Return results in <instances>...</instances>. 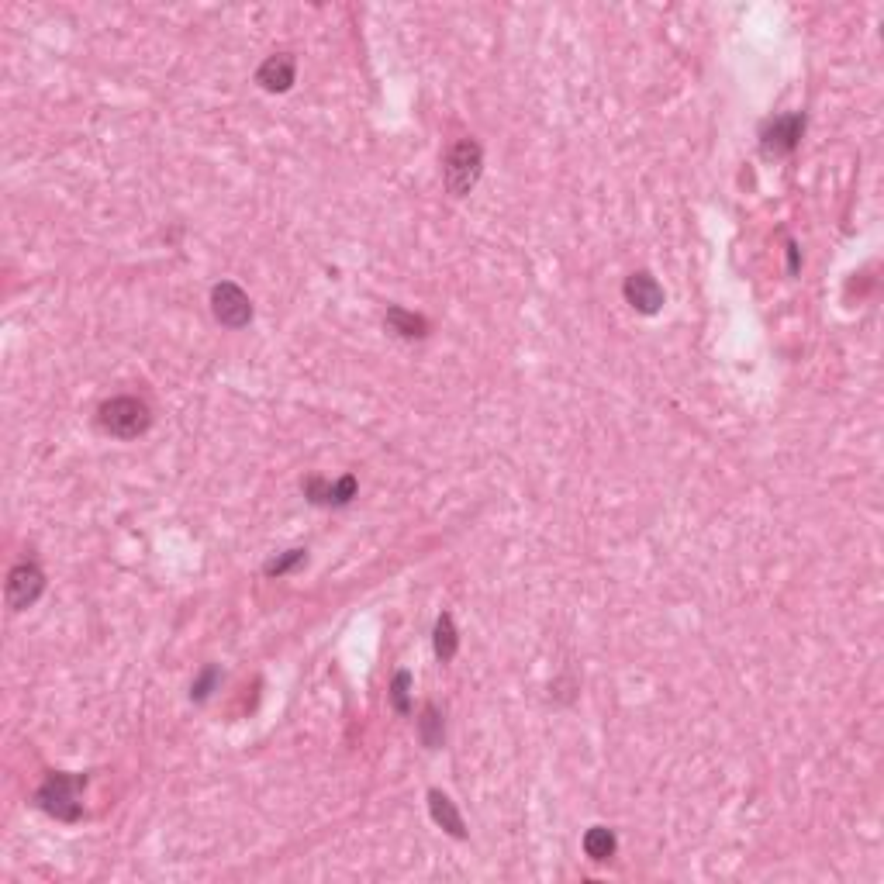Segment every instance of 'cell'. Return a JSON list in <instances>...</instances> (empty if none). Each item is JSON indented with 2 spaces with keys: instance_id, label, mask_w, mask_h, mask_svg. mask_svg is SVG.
I'll return each mask as SVG.
<instances>
[{
  "instance_id": "obj_2",
  "label": "cell",
  "mask_w": 884,
  "mask_h": 884,
  "mask_svg": "<svg viewBox=\"0 0 884 884\" xmlns=\"http://www.w3.org/2000/svg\"><path fill=\"white\" fill-rule=\"evenodd\" d=\"M97 422H101V429L114 439H139L146 436L152 425V408L142 398L121 394V398L104 401L101 411H97Z\"/></svg>"
},
{
  "instance_id": "obj_3",
  "label": "cell",
  "mask_w": 884,
  "mask_h": 884,
  "mask_svg": "<svg viewBox=\"0 0 884 884\" xmlns=\"http://www.w3.org/2000/svg\"><path fill=\"white\" fill-rule=\"evenodd\" d=\"M480 173H484V149L474 139H460L453 149L446 152V190L453 197H467L470 190L480 184Z\"/></svg>"
},
{
  "instance_id": "obj_8",
  "label": "cell",
  "mask_w": 884,
  "mask_h": 884,
  "mask_svg": "<svg viewBox=\"0 0 884 884\" xmlns=\"http://www.w3.org/2000/svg\"><path fill=\"white\" fill-rule=\"evenodd\" d=\"M622 294H626V301L639 311V315H657V311L663 308L660 280L653 277V273H646V270L629 273L626 284H622Z\"/></svg>"
},
{
  "instance_id": "obj_4",
  "label": "cell",
  "mask_w": 884,
  "mask_h": 884,
  "mask_svg": "<svg viewBox=\"0 0 884 884\" xmlns=\"http://www.w3.org/2000/svg\"><path fill=\"white\" fill-rule=\"evenodd\" d=\"M211 315L225 329H246L253 322V301L239 284L221 280V284L211 287Z\"/></svg>"
},
{
  "instance_id": "obj_15",
  "label": "cell",
  "mask_w": 884,
  "mask_h": 884,
  "mask_svg": "<svg viewBox=\"0 0 884 884\" xmlns=\"http://www.w3.org/2000/svg\"><path fill=\"white\" fill-rule=\"evenodd\" d=\"M391 705L398 715H411V674L408 670H398L391 681Z\"/></svg>"
},
{
  "instance_id": "obj_10",
  "label": "cell",
  "mask_w": 884,
  "mask_h": 884,
  "mask_svg": "<svg viewBox=\"0 0 884 884\" xmlns=\"http://www.w3.org/2000/svg\"><path fill=\"white\" fill-rule=\"evenodd\" d=\"M384 325H387V332H394L398 335V339H408V342H415V339H425V335H429V318H422V315H415V311H408V308H401V304H394V308H387V315H384Z\"/></svg>"
},
{
  "instance_id": "obj_16",
  "label": "cell",
  "mask_w": 884,
  "mask_h": 884,
  "mask_svg": "<svg viewBox=\"0 0 884 884\" xmlns=\"http://www.w3.org/2000/svg\"><path fill=\"white\" fill-rule=\"evenodd\" d=\"M304 560H308V553H304V550H287V553L273 556V560L263 567V574L266 577H284V574H291L294 567H301Z\"/></svg>"
},
{
  "instance_id": "obj_12",
  "label": "cell",
  "mask_w": 884,
  "mask_h": 884,
  "mask_svg": "<svg viewBox=\"0 0 884 884\" xmlns=\"http://www.w3.org/2000/svg\"><path fill=\"white\" fill-rule=\"evenodd\" d=\"M615 850H619V840H615V833L608 826H591L588 833H584V853H588V860H594V864L612 860Z\"/></svg>"
},
{
  "instance_id": "obj_14",
  "label": "cell",
  "mask_w": 884,
  "mask_h": 884,
  "mask_svg": "<svg viewBox=\"0 0 884 884\" xmlns=\"http://www.w3.org/2000/svg\"><path fill=\"white\" fill-rule=\"evenodd\" d=\"M418 739H422L425 750H439L442 739H446V726H442V715L436 705L422 708V719H418Z\"/></svg>"
},
{
  "instance_id": "obj_7",
  "label": "cell",
  "mask_w": 884,
  "mask_h": 884,
  "mask_svg": "<svg viewBox=\"0 0 884 884\" xmlns=\"http://www.w3.org/2000/svg\"><path fill=\"white\" fill-rule=\"evenodd\" d=\"M301 491H304V498L318 508H346L349 501L356 498V491H360V480H356L353 474H342L339 480H325L315 474V477L304 480Z\"/></svg>"
},
{
  "instance_id": "obj_17",
  "label": "cell",
  "mask_w": 884,
  "mask_h": 884,
  "mask_svg": "<svg viewBox=\"0 0 884 884\" xmlns=\"http://www.w3.org/2000/svg\"><path fill=\"white\" fill-rule=\"evenodd\" d=\"M218 681H221V670L218 667H204L201 677L194 681V688H190V698H194V701H208Z\"/></svg>"
},
{
  "instance_id": "obj_11",
  "label": "cell",
  "mask_w": 884,
  "mask_h": 884,
  "mask_svg": "<svg viewBox=\"0 0 884 884\" xmlns=\"http://www.w3.org/2000/svg\"><path fill=\"white\" fill-rule=\"evenodd\" d=\"M429 815H432V822L446 829L449 836H456V840H467V826H463V815L456 812L453 798L442 795V791H436V788L429 791Z\"/></svg>"
},
{
  "instance_id": "obj_5",
  "label": "cell",
  "mask_w": 884,
  "mask_h": 884,
  "mask_svg": "<svg viewBox=\"0 0 884 884\" xmlns=\"http://www.w3.org/2000/svg\"><path fill=\"white\" fill-rule=\"evenodd\" d=\"M805 135V114L802 111H788V114H777L774 121H767L764 132H760V149H764L767 159H781L791 156L798 149Z\"/></svg>"
},
{
  "instance_id": "obj_1",
  "label": "cell",
  "mask_w": 884,
  "mask_h": 884,
  "mask_svg": "<svg viewBox=\"0 0 884 884\" xmlns=\"http://www.w3.org/2000/svg\"><path fill=\"white\" fill-rule=\"evenodd\" d=\"M90 777L87 774H63V771H52L42 781V788L35 791V805L45 815L59 822H76L83 815V802H80V791L87 788Z\"/></svg>"
},
{
  "instance_id": "obj_13",
  "label": "cell",
  "mask_w": 884,
  "mask_h": 884,
  "mask_svg": "<svg viewBox=\"0 0 884 884\" xmlns=\"http://www.w3.org/2000/svg\"><path fill=\"white\" fill-rule=\"evenodd\" d=\"M432 646H436V657L442 663H449L460 650V632H456V622L449 612H442L436 619V632H432Z\"/></svg>"
},
{
  "instance_id": "obj_9",
  "label": "cell",
  "mask_w": 884,
  "mask_h": 884,
  "mask_svg": "<svg viewBox=\"0 0 884 884\" xmlns=\"http://www.w3.org/2000/svg\"><path fill=\"white\" fill-rule=\"evenodd\" d=\"M297 80V59L291 52H273L263 66L256 70V83L266 94H287Z\"/></svg>"
},
{
  "instance_id": "obj_6",
  "label": "cell",
  "mask_w": 884,
  "mask_h": 884,
  "mask_svg": "<svg viewBox=\"0 0 884 884\" xmlns=\"http://www.w3.org/2000/svg\"><path fill=\"white\" fill-rule=\"evenodd\" d=\"M45 591V570L38 567V563L32 560H21L18 567H11V574H7V588H4V598H7V608L11 612H25V608H32L38 598H42Z\"/></svg>"
},
{
  "instance_id": "obj_18",
  "label": "cell",
  "mask_w": 884,
  "mask_h": 884,
  "mask_svg": "<svg viewBox=\"0 0 884 884\" xmlns=\"http://www.w3.org/2000/svg\"><path fill=\"white\" fill-rule=\"evenodd\" d=\"M788 270L798 273V246H795V242L788 246Z\"/></svg>"
}]
</instances>
